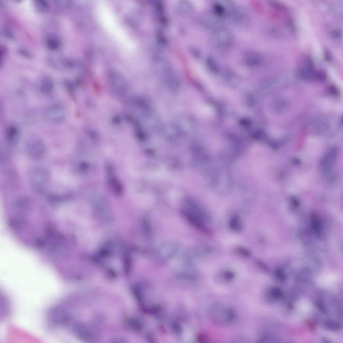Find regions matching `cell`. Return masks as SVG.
I'll return each mask as SVG.
<instances>
[{
  "instance_id": "cell-19",
  "label": "cell",
  "mask_w": 343,
  "mask_h": 343,
  "mask_svg": "<svg viewBox=\"0 0 343 343\" xmlns=\"http://www.w3.org/2000/svg\"><path fill=\"white\" fill-rule=\"evenodd\" d=\"M276 277L281 282H284L285 281L286 277L283 271L280 269H277L275 271V273Z\"/></svg>"
},
{
  "instance_id": "cell-20",
  "label": "cell",
  "mask_w": 343,
  "mask_h": 343,
  "mask_svg": "<svg viewBox=\"0 0 343 343\" xmlns=\"http://www.w3.org/2000/svg\"><path fill=\"white\" fill-rule=\"evenodd\" d=\"M236 251L238 254L242 256L249 257L251 255L250 253L248 250L242 247H238L236 248Z\"/></svg>"
},
{
  "instance_id": "cell-11",
  "label": "cell",
  "mask_w": 343,
  "mask_h": 343,
  "mask_svg": "<svg viewBox=\"0 0 343 343\" xmlns=\"http://www.w3.org/2000/svg\"><path fill=\"white\" fill-rule=\"evenodd\" d=\"M47 47L52 51H55L59 47L60 42L59 41L55 38L50 37L46 42Z\"/></svg>"
},
{
  "instance_id": "cell-2",
  "label": "cell",
  "mask_w": 343,
  "mask_h": 343,
  "mask_svg": "<svg viewBox=\"0 0 343 343\" xmlns=\"http://www.w3.org/2000/svg\"><path fill=\"white\" fill-rule=\"evenodd\" d=\"M233 36L230 31L225 28L216 29L211 38L212 45L217 48L224 49L231 45Z\"/></svg>"
},
{
  "instance_id": "cell-14",
  "label": "cell",
  "mask_w": 343,
  "mask_h": 343,
  "mask_svg": "<svg viewBox=\"0 0 343 343\" xmlns=\"http://www.w3.org/2000/svg\"><path fill=\"white\" fill-rule=\"evenodd\" d=\"M111 185L114 189L115 193L117 194H120L122 193V187L119 182L115 179H113L111 181Z\"/></svg>"
},
{
  "instance_id": "cell-25",
  "label": "cell",
  "mask_w": 343,
  "mask_h": 343,
  "mask_svg": "<svg viewBox=\"0 0 343 343\" xmlns=\"http://www.w3.org/2000/svg\"><path fill=\"white\" fill-rule=\"evenodd\" d=\"M332 35L335 38H339L341 36V32L339 30H335L332 32Z\"/></svg>"
},
{
  "instance_id": "cell-15",
  "label": "cell",
  "mask_w": 343,
  "mask_h": 343,
  "mask_svg": "<svg viewBox=\"0 0 343 343\" xmlns=\"http://www.w3.org/2000/svg\"><path fill=\"white\" fill-rule=\"evenodd\" d=\"M207 62V65L210 68L215 69L218 68V62L214 57H208Z\"/></svg>"
},
{
  "instance_id": "cell-21",
  "label": "cell",
  "mask_w": 343,
  "mask_h": 343,
  "mask_svg": "<svg viewBox=\"0 0 343 343\" xmlns=\"http://www.w3.org/2000/svg\"><path fill=\"white\" fill-rule=\"evenodd\" d=\"M3 32L4 35H5L7 38L10 39H13L14 38L13 34H12V33L11 30V29L9 28H8L7 27H4L3 29Z\"/></svg>"
},
{
  "instance_id": "cell-4",
  "label": "cell",
  "mask_w": 343,
  "mask_h": 343,
  "mask_svg": "<svg viewBox=\"0 0 343 343\" xmlns=\"http://www.w3.org/2000/svg\"><path fill=\"white\" fill-rule=\"evenodd\" d=\"M49 316L53 323L61 326L68 325L70 319L68 313L61 307H56L52 309L49 312Z\"/></svg>"
},
{
  "instance_id": "cell-6",
  "label": "cell",
  "mask_w": 343,
  "mask_h": 343,
  "mask_svg": "<svg viewBox=\"0 0 343 343\" xmlns=\"http://www.w3.org/2000/svg\"><path fill=\"white\" fill-rule=\"evenodd\" d=\"M42 92L46 95L51 94L54 88V82L51 78L46 77L41 81L40 85Z\"/></svg>"
},
{
  "instance_id": "cell-5",
  "label": "cell",
  "mask_w": 343,
  "mask_h": 343,
  "mask_svg": "<svg viewBox=\"0 0 343 343\" xmlns=\"http://www.w3.org/2000/svg\"><path fill=\"white\" fill-rule=\"evenodd\" d=\"M243 61L246 65L254 66L261 63L262 57L260 54L255 51H250L246 53L243 58Z\"/></svg>"
},
{
  "instance_id": "cell-9",
  "label": "cell",
  "mask_w": 343,
  "mask_h": 343,
  "mask_svg": "<svg viewBox=\"0 0 343 343\" xmlns=\"http://www.w3.org/2000/svg\"><path fill=\"white\" fill-rule=\"evenodd\" d=\"M229 226L233 231L239 232L241 231L243 228L242 224L239 216H234L232 217L229 221Z\"/></svg>"
},
{
  "instance_id": "cell-7",
  "label": "cell",
  "mask_w": 343,
  "mask_h": 343,
  "mask_svg": "<svg viewBox=\"0 0 343 343\" xmlns=\"http://www.w3.org/2000/svg\"><path fill=\"white\" fill-rule=\"evenodd\" d=\"M336 157V152L335 150H332L326 155L321 163L322 169L325 171L329 170L333 164Z\"/></svg>"
},
{
  "instance_id": "cell-12",
  "label": "cell",
  "mask_w": 343,
  "mask_h": 343,
  "mask_svg": "<svg viewBox=\"0 0 343 343\" xmlns=\"http://www.w3.org/2000/svg\"><path fill=\"white\" fill-rule=\"evenodd\" d=\"M269 295L274 299H279L283 296L282 291L277 287H273L271 288L269 293Z\"/></svg>"
},
{
  "instance_id": "cell-1",
  "label": "cell",
  "mask_w": 343,
  "mask_h": 343,
  "mask_svg": "<svg viewBox=\"0 0 343 343\" xmlns=\"http://www.w3.org/2000/svg\"><path fill=\"white\" fill-rule=\"evenodd\" d=\"M208 316L213 323L220 326L231 324L236 318L232 309L220 304L213 305L209 310Z\"/></svg>"
},
{
  "instance_id": "cell-22",
  "label": "cell",
  "mask_w": 343,
  "mask_h": 343,
  "mask_svg": "<svg viewBox=\"0 0 343 343\" xmlns=\"http://www.w3.org/2000/svg\"><path fill=\"white\" fill-rule=\"evenodd\" d=\"M36 4L38 6V7L41 9V10H44L47 9L48 7V3L44 1H36Z\"/></svg>"
},
{
  "instance_id": "cell-10",
  "label": "cell",
  "mask_w": 343,
  "mask_h": 343,
  "mask_svg": "<svg viewBox=\"0 0 343 343\" xmlns=\"http://www.w3.org/2000/svg\"><path fill=\"white\" fill-rule=\"evenodd\" d=\"M7 135L8 139L12 141H15L18 137V130L15 126H10L7 129Z\"/></svg>"
},
{
  "instance_id": "cell-8",
  "label": "cell",
  "mask_w": 343,
  "mask_h": 343,
  "mask_svg": "<svg viewBox=\"0 0 343 343\" xmlns=\"http://www.w3.org/2000/svg\"><path fill=\"white\" fill-rule=\"evenodd\" d=\"M225 4L220 2H216L213 6V10L215 15L217 17H222L227 13L226 7Z\"/></svg>"
},
{
  "instance_id": "cell-16",
  "label": "cell",
  "mask_w": 343,
  "mask_h": 343,
  "mask_svg": "<svg viewBox=\"0 0 343 343\" xmlns=\"http://www.w3.org/2000/svg\"><path fill=\"white\" fill-rule=\"evenodd\" d=\"M316 305L318 309L322 313L325 314L327 313V308L323 301L320 300H317L316 301Z\"/></svg>"
},
{
  "instance_id": "cell-24",
  "label": "cell",
  "mask_w": 343,
  "mask_h": 343,
  "mask_svg": "<svg viewBox=\"0 0 343 343\" xmlns=\"http://www.w3.org/2000/svg\"><path fill=\"white\" fill-rule=\"evenodd\" d=\"M329 91L330 93L333 95H337L338 94L337 90L333 86H330L329 87Z\"/></svg>"
},
{
  "instance_id": "cell-13",
  "label": "cell",
  "mask_w": 343,
  "mask_h": 343,
  "mask_svg": "<svg viewBox=\"0 0 343 343\" xmlns=\"http://www.w3.org/2000/svg\"><path fill=\"white\" fill-rule=\"evenodd\" d=\"M325 326L327 329L334 331L340 329L341 327L339 323L333 321H329L326 322Z\"/></svg>"
},
{
  "instance_id": "cell-23",
  "label": "cell",
  "mask_w": 343,
  "mask_h": 343,
  "mask_svg": "<svg viewBox=\"0 0 343 343\" xmlns=\"http://www.w3.org/2000/svg\"><path fill=\"white\" fill-rule=\"evenodd\" d=\"M325 60L327 61H329L331 60V54L327 49L325 50L324 51Z\"/></svg>"
},
{
  "instance_id": "cell-26",
  "label": "cell",
  "mask_w": 343,
  "mask_h": 343,
  "mask_svg": "<svg viewBox=\"0 0 343 343\" xmlns=\"http://www.w3.org/2000/svg\"><path fill=\"white\" fill-rule=\"evenodd\" d=\"M19 52L22 53L24 56H28L29 57H31V56L30 53L28 52H27L26 51H24V50H21Z\"/></svg>"
},
{
  "instance_id": "cell-3",
  "label": "cell",
  "mask_w": 343,
  "mask_h": 343,
  "mask_svg": "<svg viewBox=\"0 0 343 343\" xmlns=\"http://www.w3.org/2000/svg\"><path fill=\"white\" fill-rule=\"evenodd\" d=\"M45 117L50 122L60 123L64 120L65 112L63 107L59 105H53L48 107L45 111Z\"/></svg>"
},
{
  "instance_id": "cell-18",
  "label": "cell",
  "mask_w": 343,
  "mask_h": 343,
  "mask_svg": "<svg viewBox=\"0 0 343 343\" xmlns=\"http://www.w3.org/2000/svg\"><path fill=\"white\" fill-rule=\"evenodd\" d=\"M223 277L226 281H231L235 277V274L232 271H227L224 273Z\"/></svg>"
},
{
  "instance_id": "cell-17",
  "label": "cell",
  "mask_w": 343,
  "mask_h": 343,
  "mask_svg": "<svg viewBox=\"0 0 343 343\" xmlns=\"http://www.w3.org/2000/svg\"><path fill=\"white\" fill-rule=\"evenodd\" d=\"M269 3L271 6L276 9L282 11L287 10L286 7L281 3L274 1H271Z\"/></svg>"
}]
</instances>
